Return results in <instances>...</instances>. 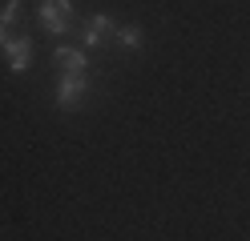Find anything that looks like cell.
I'll return each mask as SVG.
<instances>
[{
    "mask_svg": "<svg viewBox=\"0 0 250 241\" xmlns=\"http://www.w3.org/2000/svg\"><path fill=\"white\" fill-rule=\"evenodd\" d=\"M4 56H8V69L12 73H28V64H33V40H28V37H12L4 44Z\"/></svg>",
    "mask_w": 250,
    "mask_h": 241,
    "instance_id": "cell-5",
    "label": "cell"
},
{
    "mask_svg": "<svg viewBox=\"0 0 250 241\" xmlns=\"http://www.w3.org/2000/svg\"><path fill=\"white\" fill-rule=\"evenodd\" d=\"M113 32H117V20H113V16H109V12H93L89 24H85V32H81V40H85V48H101Z\"/></svg>",
    "mask_w": 250,
    "mask_h": 241,
    "instance_id": "cell-3",
    "label": "cell"
},
{
    "mask_svg": "<svg viewBox=\"0 0 250 241\" xmlns=\"http://www.w3.org/2000/svg\"><path fill=\"white\" fill-rule=\"evenodd\" d=\"M53 60H57L61 73H89L93 69V56H85L81 48H73V44H57L53 48Z\"/></svg>",
    "mask_w": 250,
    "mask_h": 241,
    "instance_id": "cell-4",
    "label": "cell"
},
{
    "mask_svg": "<svg viewBox=\"0 0 250 241\" xmlns=\"http://www.w3.org/2000/svg\"><path fill=\"white\" fill-rule=\"evenodd\" d=\"M37 20H41L44 32H53V37L69 32V24H73V0H41L37 4Z\"/></svg>",
    "mask_w": 250,
    "mask_h": 241,
    "instance_id": "cell-1",
    "label": "cell"
},
{
    "mask_svg": "<svg viewBox=\"0 0 250 241\" xmlns=\"http://www.w3.org/2000/svg\"><path fill=\"white\" fill-rule=\"evenodd\" d=\"M113 40H117L121 48H129V53H137V48L146 44V32L137 28V24H117V32H113Z\"/></svg>",
    "mask_w": 250,
    "mask_h": 241,
    "instance_id": "cell-6",
    "label": "cell"
},
{
    "mask_svg": "<svg viewBox=\"0 0 250 241\" xmlns=\"http://www.w3.org/2000/svg\"><path fill=\"white\" fill-rule=\"evenodd\" d=\"M89 96V76L85 73H61V80H57V109H77Z\"/></svg>",
    "mask_w": 250,
    "mask_h": 241,
    "instance_id": "cell-2",
    "label": "cell"
},
{
    "mask_svg": "<svg viewBox=\"0 0 250 241\" xmlns=\"http://www.w3.org/2000/svg\"><path fill=\"white\" fill-rule=\"evenodd\" d=\"M21 12H24L21 0H4V8H0V24H17V20H21Z\"/></svg>",
    "mask_w": 250,
    "mask_h": 241,
    "instance_id": "cell-7",
    "label": "cell"
},
{
    "mask_svg": "<svg viewBox=\"0 0 250 241\" xmlns=\"http://www.w3.org/2000/svg\"><path fill=\"white\" fill-rule=\"evenodd\" d=\"M8 44V37H4V24H0V48H4Z\"/></svg>",
    "mask_w": 250,
    "mask_h": 241,
    "instance_id": "cell-8",
    "label": "cell"
}]
</instances>
